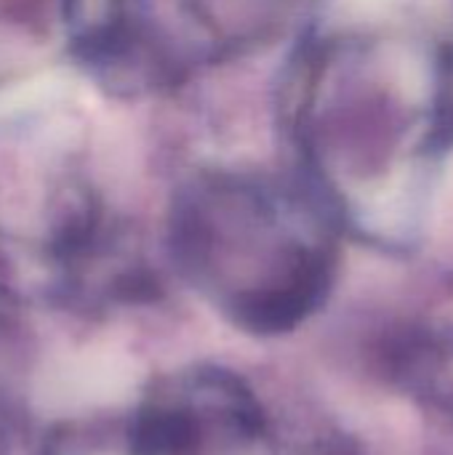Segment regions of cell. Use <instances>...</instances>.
Masks as SVG:
<instances>
[{"mask_svg": "<svg viewBox=\"0 0 453 455\" xmlns=\"http://www.w3.org/2000/svg\"><path fill=\"white\" fill-rule=\"evenodd\" d=\"M19 331H21V325H19L16 304L11 299V293H5L0 288V363L13 360V352L21 347Z\"/></svg>", "mask_w": 453, "mask_h": 455, "instance_id": "6da1fadb", "label": "cell"}]
</instances>
